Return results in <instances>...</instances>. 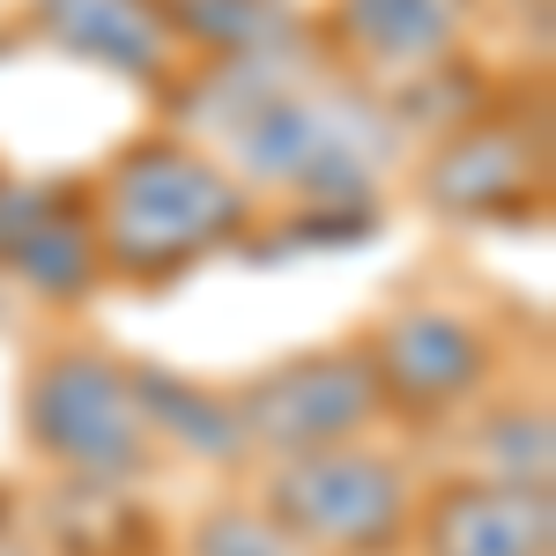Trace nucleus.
<instances>
[{
  "label": "nucleus",
  "instance_id": "obj_6",
  "mask_svg": "<svg viewBox=\"0 0 556 556\" xmlns=\"http://www.w3.org/2000/svg\"><path fill=\"white\" fill-rule=\"evenodd\" d=\"M416 201L453 223H527L549 201V127L527 104H482L430 134L416 164Z\"/></svg>",
  "mask_w": 556,
  "mask_h": 556
},
{
  "label": "nucleus",
  "instance_id": "obj_2",
  "mask_svg": "<svg viewBox=\"0 0 556 556\" xmlns=\"http://www.w3.org/2000/svg\"><path fill=\"white\" fill-rule=\"evenodd\" d=\"M83 208L104 275L172 282V275L253 238L260 193L223 156H208L193 134L156 127L104 156V172L83 186Z\"/></svg>",
  "mask_w": 556,
  "mask_h": 556
},
{
  "label": "nucleus",
  "instance_id": "obj_4",
  "mask_svg": "<svg viewBox=\"0 0 556 556\" xmlns=\"http://www.w3.org/2000/svg\"><path fill=\"white\" fill-rule=\"evenodd\" d=\"M253 497L275 513V527L304 556H393L408 542V519H416L424 490H416L401 453H386L371 438H349L327 453L267 460Z\"/></svg>",
  "mask_w": 556,
  "mask_h": 556
},
{
  "label": "nucleus",
  "instance_id": "obj_12",
  "mask_svg": "<svg viewBox=\"0 0 556 556\" xmlns=\"http://www.w3.org/2000/svg\"><path fill=\"white\" fill-rule=\"evenodd\" d=\"M134 386H141V408H149V430L156 445L172 453H193V460H245V438H238V408H230V386H201V379H164V371H141L134 364Z\"/></svg>",
  "mask_w": 556,
  "mask_h": 556
},
{
  "label": "nucleus",
  "instance_id": "obj_9",
  "mask_svg": "<svg viewBox=\"0 0 556 556\" xmlns=\"http://www.w3.org/2000/svg\"><path fill=\"white\" fill-rule=\"evenodd\" d=\"M408 542L424 556H556V490L453 475L416 497Z\"/></svg>",
  "mask_w": 556,
  "mask_h": 556
},
{
  "label": "nucleus",
  "instance_id": "obj_8",
  "mask_svg": "<svg viewBox=\"0 0 556 556\" xmlns=\"http://www.w3.org/2000/svg\"><path fill=\"white\" fill-rule=\"evenodd\" d=\"M475 30V0H327L319 52L364 89H424L460 60Z\"/></svg>",
  "mask_w": 556,
  "mask_h": 556
},
{
  "label": "nucleus",
  "instance_id": "obj_16",
  "mask_svg": "<svg viewBox=\"0 0 556 556\" xmlns=\"http://www.w3.org/2000/svg\"><path fill=\"white\" fill-rule=\"evenodd\" d=\"M0 556H30V549H23V542H15V534H0Z\"/></svg>",
  "mask_w": 556,
  "mask_h": 556
},
{
  "label": "nucleus",
  "instance_id": "obj_7",
  "mask_svg": "<svg viewBox=\"0 0 556 556\" xmlns=\"http://www.w3.org/2000/svg\"><path fill=\"white\" fill-rule=\"evenodd\" d=\"M364 342V364L379 379L386 416H416V424H445L482 408V393L497 379V342L490 327L453 312V304H393Z\"/></svg>",
  "mask_w": 556,
  "mask_h": 556
},
{
  "label": "nucleus",
  "instance_id": "obj_5",
  "mask_svg": "<svg viewBox=\"0 0 556 556\" xmlns=\"http://www.w3.org/2000/svg\"><path fill=\"white\" fill-rule=\"evenodd\" d=\"M230 408H238L245 453H260V460L327 453V445L371 438L386 424V401H379L371 364H364V342L298 349V356L253 371L245 386H230Z\"/></svg>",
  "mask_w": 556,
  "mask_h": 556
},
{
  "label": "nucleus",
  "instance_id": "obj_15",
  "mask_svg": "<svg viewBox=\"0 0 556 556\" xmlns=\"http://www.w3.org/2000/svg\"><path fill=\"white\" fill-rule=\"evenodd\" d=\"M186 556H304V549L275 527V513L260 497H223V505H208L193 519Z\"/></svg>",
  "mask_w": 556,
  "mask_h": 556
},
{
  "label": "nucleus",
  "instance_id": "obj_3",
  "mask_svg": "<svg viewBox=\"0 0 556 556\" xmlns=\"http://www.w3.org/2000/svg\"><path fill=\"white\" fill-rule=\"evenodd\" d=\"M23 438L83 490H134L164 460L134 364L104 342H52L23 379Z\"/></svg>",
  "mask_w": 556,
  "mask_h": 556
},
{
  "label": "nucleus",
  "instance_id": "obj_17",
  "mask_svg": "<svg viewBox=\"0 0 556 556\" xmlns=\"http://www.w3.org/2000/svg\"><path fill=\"white\" fill-rule=\"evenodd\" d=\"M290 8H298V0H290Z\"/></svg>",
  "mask_w": 556,
  "mask_h": 556
},
{
  "label": "nucleus",
  "instance_id": "obj_11",
  "mask_svg": "<svg viewBox=\"0 0 556 556\" xmlns=\"http://www.w3.org/2000/svg\"><path fill=\"white\" fill-rule=\"evenodd\" d=\"M0 267L52 304H75L89 282H104L83 193H0Z\"/></svg>",
  "mask_w": 556,
  "mask_h": 556
},
{
  "label": "nucleus",
  "instance_id": "obj_14",
  "mask_svg": "<svg viewBox=\"0 0 556 556\" xmlns=\"http://www.w3.org/2000/svg\"><path fill=\"white\" fill-rule=\"evenodd\" d=\"M556 445H549V401H497V408H475L468 416V475L490 482H534L549 490Z\"/></svg>",
  "mask_w": 556,
  "mask_h": 556
},
{
  "label": "nucleus",
  "instance_id": "obj_13",
  "mask_svg": "<svg viewBox=\"0 0 556 556\" xmlns=\"http://www.w3.org/2000/svg\"><path fill=\"white\" fill-rule=\"evenodd\" d=\"M172 23L178 45L208 60H267V52L312 45L290 0H172Z\"/></svg>",
  "mask_w": 556,
  "mask_h": 556
},
{
  "label": "nucleus",
  "instance_id": "obj_10",
  "mask_svg": "<svg viewBox=\"0 0 556 556\" xmlns=\"http://www.w3.org/2000/svg\"><path fill=\"white\" fill-rule=\"evenodd\" d=\"M30 23L67 60H83L97 75H119L134 89H164L186 75L172 0H30Z\"/></svg>",
  "mask_w": 556,
  "mask_h": 556
},
{
  "label": "nucleus",
  "instance_id": "obj_1",
  "mask_svg": "<svg viewBox=\"0 0 556 556\" xmlns=\"http://www.w3.org/2000/svg\"><path fill=\"white\" fill-rule=\"evenodd\" d=\"M172 127L223 156L253 193L298 208H349L401 164L408 119L393 97L342 75L319 38L267 60H208L172 83Z\"/></svg>",
  "mask_w": 556,
  "mask_h": 556
}]
</instances>
